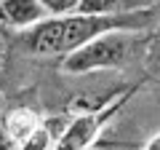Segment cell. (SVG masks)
<instances>
[{
	"instance_id": "1",
	"label": "cell",
	"mask_w": 160,
	"mask_h": 150,
	"mask_svg": "<svg viewBox=\"0 0 160 150\" xmlns=\"http://www.w3.org/2000/svg\"><path fill=\"white\" fill-rule=\"evenodd\" d=\"M139 46V32H126V29H115V32H104L86 46H80L78 51L62 56V70L64 75H88L96 70H115L128 64V59L136 54Z\"/></svg>"
},
{
	"instance_id": "2",
	"label": "cell",
	"mask_w": 160,
	"mask_h": 150,
	"mask_svg": "<svg viewBox=\"0 0 160 150\" xmlns=\"http://www.w3.org/2000/svg\"><path fill=\"white\" fill-rule=\"evenodd\" d=\"M43 19L48 16L38 0H0V22L11 29H29Z\"/></svg>"
},
{
	"instance_id": "3",
	"label": "cell",
	"mask_w": 160,
	"mask_h": 150,
	"mask_svg": "<svg viewBox=\"0 0 160 150\" xmlns=\"http://www.w3.org/2000/svg\"><path fill=\"white\" fill-rule=\"evenodd\" d=\"M40 115L32 107H16L11 110L8 115H3V131H6V139L13 145V147H22L29 137L40 129Z\"/></svg>"
},
{
	"instance_id": "4",
	"label": "cell",
	"mask_w": 160,
	"mask_h": 150,
	"mask_svg": "<svg viewBox=\"0 0 160 150\" xmlns=\"http://www.w3.org/2000/svg\"><path fill=\"white\" fill-rule=\"evenodd\" d=\"M152 0H80L78 13L88 16H118V13H131L149 8Z\"/></svg>"
},
{
	"instance_id": "5",
	"label": "cell",
	"mask_w": 160,
	"mask_h": 150,
	"mask_svg": "<svg viewBox=\"0 0 160 150\" xmlns=\"http://www.w3.org/2000/svg\"><path fill=\"white\" fill-rule=\"evenodd\" d=\"M46 16H53V19H62V16H69V13H78V6L80 0H38Z\"/></svg>"
},
{
	"instance_id": "6",
	"label": "cell",
	"mask_w": 160,
	"mask_h": 150,
	"mask_svg": "<svg viewBox=\"0 0 160 150\" xmlns=\"http://www.w3.org/2000/svg\"><path fill=\"white\" fill-rule=\"evenodd\" d=\"M144 150H160V134H155V137L147 142V147H144Z\"/></svg>"
},
{
	"instance_id": "7",
	"label": "cell",
	"mask_w": 160,
	"mask_h": 150,
	"mask_svg": "<svg viewBox=\"0 0 160 150\" xmlns=\"http://www.w3.org/2000/svg\"><path fill=\"white\" fill-rule=\"evenodd\" d=\"M0 129H3V113H0Z\"/></svg>"
}]
</instances>
